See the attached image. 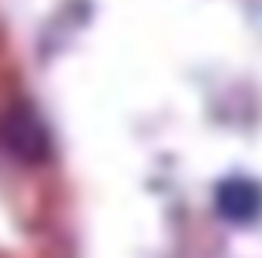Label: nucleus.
Here are the masks:
<instances>
[{"label":"nucleus","mask_w":262,"mask_h":258,"mask_svg":"<svg viewBox=\"0 0 262 258\" xmlns=\"http://www.w3.org/2000/svg\"><path fill=\"white\" fill-rule=\"evenodd\" d=\"M215 205L222 212V218L235 221V225H246V221H252L262 212V188L246 181V178H232V181H225L219 188Z\"/></svg>","instance_id":"nucleus-1"}]
</instances>
